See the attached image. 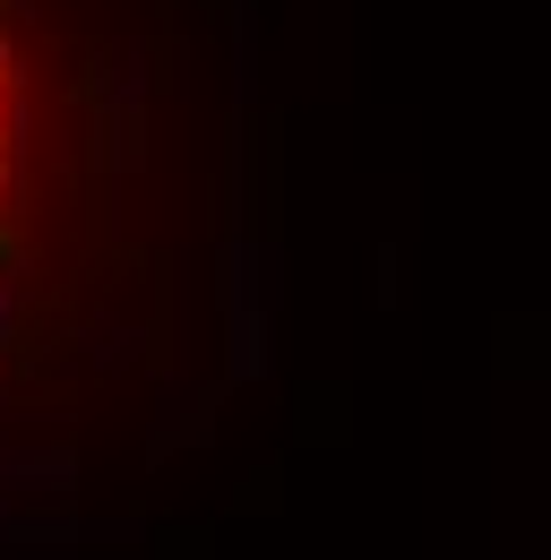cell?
<instances>
[{"label": "cell", "instance_id": "obj_1", "mask_svg": "<svg viewBox=\"0 0 551 560\" xmlns=\"http://www.w3.org/2000/svg\"><path fill=\"white\" fill-rule=\"evenodd\" d=\"M259 0H0V544L199 448L268 337Z\"/></svg>", "mask_w": 551, "mask_h": 560}]
</instances>
